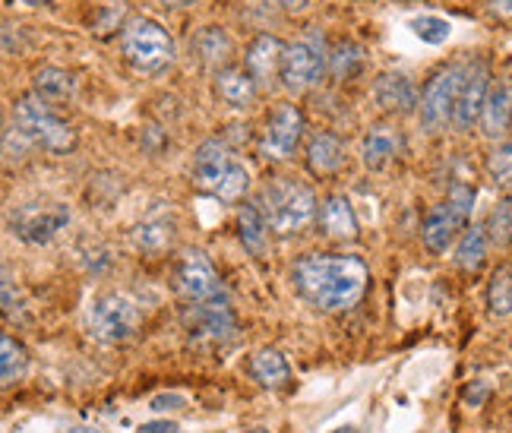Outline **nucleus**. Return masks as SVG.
<instances>
[{"label": "nucleus", "mask_w": 512, "mask_h": 433, "mask_svg": "<svg viewBox=\"0 0 512 433\" xmlns=\"http://www.w3.org/2000/svg\"><path fill=\"white\" fill-rule=\"evenodd\" d=\"M294 291L323 313L348 310L367 291L370 269L361 257L345 253H307L291 269Z\"/></svg>", "instance_id": "f257e3e1"}, {"label": "nucleus", "mask_w": 512, "mask_h": 433, "mask_svg": "<svg viewBox=\"0 0 512 433\" xmlns=\"http://www.w3.org/2000/svg\"><path fill=\"white\" fill-rule=\"evenodd\" d=\"M260 206L263 219L272 234L279 238H291V234H301L317 219V196L313 190L294 177H272V181L260 190Z\"/></svg>", "instance_id": "f03ea898"}, {"label": "nucleus", "mask_w": 512, "mask_h": 433, "mask_svg": "<svg viewBox=\"0 0 512 433\" xmlns=\"http://www.w3.org/2000/svg\"><path fill=\"white\" fill-rule=\"evenodd\" d=\"M193 184L222 203H238L250 187V171L222 140H206L193 152Z\"/></svg>", "instance_id": "7ed1b4c3"}, {"label": "nucleus", "mask_w": 512, "mask_h": 433, "mask_svg": "<svg viewBox=\"0 0 512 433\" xmlns=\"http://www.w3.org/2000/svg\"><path fill=\"white\" fill-rule=\"evenodd\" d=\"M13 124L23 130L35 146H42L54 155L73 152V146H76V130L67 121H61V117L54 114L51 102H45V98L35 92L16 98Z\"/></svg>", "instance_id": "20e7f679"}, {"label": "nucleus", "mask_w": 512, "mask_h": 433, "mask_svg": "<svg viewBox=\"0 0 512 433\" xmlns=\"http://www.w3.org/2000/svg\"><path fill=\"white\" fill-rule=\"evenodd\" d=\"M121 54L136 73H159L174 61V38L155 19L136 16L121 29Z\"/></svg>", "instance_id": "39448f33"}, {"label": "nucleus", "mask_w": 512, "mask_h": 433, "mask_svg": "<svg viewBox=\"0 0 512 433\" xmlns=\"http://www.w3.org/2000/svg\"><path fill=\"white\" fill-rule=\"evenodd\" d=\"M329 70V51L320 29H307L301 38L285 45L282 57V86L294 95L317 86Z\"/></svg>", "instance_id": "423d86ee"}, {"label": "nucleus", "mask_w": 512, "mask_h": 433, "mask_svg": "<svg viewBox=\"0 0 512 433\" xmlns=\"http://www.w3.org/2000/svg\"><path fill=\"white\" fill-rule=\"evenodd\" d=\"M468 76V64H449L430 76V83L421 92V127L427 133H437L446 124H452V111H456L462 83Z\"/></svg>", "instance_id": "0eeeda50"}, {"label": "nucleus", "mask_w": 512, "mask_h": 433, "mask_svg": "<svg viewBox=\"0 0 512 433\" xmlns=\"http://www.w3.org/2000/svg\"><path fill=\"white\" fill-rule=\"evenodd\" d=\"M89 326L102 342H127L140 329V307L127 294H105L92 304Z\"/></svg>", "instance_id": "6e6552de"}, {"label": "nucleus", "mask_w": 512, "mask_h": 433, "mask_svg": "<svg viewBox=\"0 0 512 433\" xmlns=\"http://www.w3.org/2000/svg\"><path fill=\"white\" fill-rule=\"evenodd\" d=\"M174 288L184 294L190 304H206L215 298H225L219 272L209 263L203 250H184L174 263Z\"/></svg>", "instance_id": "1a4fd4ad"}, {"label": "nucleus", "mask_w": 512, "mask_h": 433, "mask_svg": "<svg viewBox=\"0 0 512 433\" xmlns=\"http://www.w3.org/2000/svg\"><path fill=\"white\" fill-rule=\"evenodd\" d=\"M70 225V209L64 203H48V206H19L10 215V228L19 241L26 244H51L57 234Z\"/></svg>", "instance_id": "9d476101"}, {"label": "nucleus", "mask_w": 512, "mask_h": 433, "mask_svg": "<svg viewBox=\"0 0 512 433\" xmlns=\"http://www.w3.org/2000/svg\"><path fill=\"white\" fill-rule=\"evenodd\" d=\"M304 136V111L298 105H279L272 111L266 133L260 140V152L269 162H288Z\"/></svg>", "instance_id": "9b49d317"}, {"label": "nucleus", "mask_w": 512, "mask_h": 433, "mask_svg": "<svg viewBox=\"0 0 512 433\" xmlns=\"http://www.w3.org/2000/svg\"><path fill=\"white\" fill-rule=\"evenodd\" d=\"M184 329L196 342H228L234 336V313L225 298H215L206 304H190L184 310Z\"/></svg>", "instance_id": "f8f14e48"}, {"label": "nucleus", "mask_w": 512, "mask_h": 433, "mask_svg": "<svg viewBox=\"0 0 512 433\" xmlns=\"http://www.w3.org/2000/svg\"><path fill=\"white\" fill-rule=\"evenodd\" d=\"M487 92H490V67H487V61L468 64V76L462 83L456 111H452V127L462 130V133L475 127L481 121V114H484Z\"/></svg>", "instance_id": "ddd939ff"}, {"label": "nucleus", "mask_w": 512, "mask_h": 433, "mask_svg": "<svg viewBox=\"0 0 512 433\" xmlns=\"http://www.w3.org/2000/svg\"><path fill=\"white\" fill-rule=\"evenodd\" d=\"M471 215H465L462 209H456L449 200L433 206L427 215H424V225H421V238L427 244V250L433 253H446L452 247V241L459 238V234L465 231Z\"/></svg>", "instance_id": "4468645a"}, {"label": "nucleus", "mask_w": 512, "mask_h": 433, "mask_svg": "<svg viewBox=\"0 0 512 433\" xmlns=\"http://www.w3.org/2000/svg\"><path fill=\"white\" fill-rule=\"evenodd\" d=\"M405 149V136L396 124H373L361 140V162L370 171H383L399 159Z\"/></svg>", "instance_id": "2eb2a0df"}, {"label": "nucleus", "mask_w": 512, "mask_h": 433, "mask_svg": "<svg viewBox=\"0 0 512 433\" xmlns=\"http://www.w3.org/2000/svg\"><path fill=\"white\" fill-rule=\"evenodd\" d=\"M282 57H285V45L275 35L263 32L250 42L244 67L250 70L256 86H272V80H282Z\"/></svg>", "instance_id": "dca6fc26"}, {"label": "nucleus", "mask_w": 512, "mask_h": 433, "mask_svg": "<svg viewBox=\"0 0 512 433\" xmlns=\"http://www.w3.org/2000/svg\"><path fill=\"white\" fill-rule=\"evenodd\" d=\"M373 98L386 114H411L421 105L418 86L405 73H380L373 83Z\"/></svg>", "instance_id": "f3484780"}, {"label": "nucleus", "mask_w": 512, "mask_h": 433, "mask_svg": "<svg viewBox=\"0 0 512 433\" xmlns=\"http://www.w3.org/2000/svg\"><path fill=\"white\" fill-rule=\"evenodd\" d=\"M509 127H512V80L509 76H500L497 83H490L484 114H481V130L490 140H500Z\"/></svg>", "instance_id": "a211bd4d"}, {"label": "nucleus", "mask_w": 512, "mask_h": 433, "mask_svg": "<svg viewBox=\"0 0 512 433\" xmlns=\"http://www.w3.org/2000/svg\"><path fill=\"white\" fill-rule=\"evenodd\" d=\"M256 92H260V86H256L247 67H222L215 73V95H219L228 108H238V111L250 108L256 102Z\"/></svg>", "instance_id": "6ab92c4d"}, {"label": "nucleus", "mask_w": 512, "mask_h": 433, "mask_svg": "<svg viewBox=\"0 0 512 433\" xmlns=\"http://www.w3.org/2000/svg\"><path fill=\"white\" fill-rule=\"evenodd\" d=\"M345 165V146L336 133H313L307 143V168L313 177H332Z\"/></svg>", "instance_id": "aec40b11"}, {"label": "nucleus", "mask_w": 512, "mask_h": 433, "mask_svg": "<svg viewBox=\"0 0 512 433\" xmlns=\"http://www.w3.org/2000/svg\"><path fill=\"white\" fill-rule=\"evenodd\" d=\"M320 228L326 238L332 241H354L358 238V215H354L351 203L345 200L342 193L329 196L320 209Z\"/></svg>", "instance_id": "412c9836"}, {"label": "nucleus", "mask_w": 512, "mask_h": 433, "mask_svg": "<svg viewBox=\"0 0 512 433\" xmlns=\"http://www.w3.org/2000/svg\"><path fill=\"white\" fill-rule=\"evenodd\" d=\"M190 51L200 57L203 67H228V57L234 51L231 35L222 26H206L190 38Z\"/></svg>", "instance_id": "4be33fe9"}, {"label": "nucleus", "mask_w": 512, "mask_h": 433, "mask_svg": "<svg viewBox=\"0 0 512 433\" xmlns=\"http://www.w3.org/2000/svg\"><path fill=\"white\" fill-rule=\"evenodd\" d=\"M250 377L266 389H282L291 377L288 361L275 348H263L250 358Z\"/></svg>", "instance_id": "5701e85b"}, {"label": "nucleus", "mask_w": 512, "mask_h": 433, "mask_svg": "<svg viewBox=\"0 0 512 433\" xmlns=\"http://www.w3.org/2000/svg\"><path fill=\"white\" fill-rule=\"evenodd\" d=\"M238 234L244 247L253 253V257H266V244H269V225L263 219V212L256 203H244L238 212Z\"/></svg>", "instance_id": "b1692460"}, {"label": "nucleus", "mask_w": 512, "mask_h": 433, "mask_svg": "<svg viewBox=\"0 0 512 433\" xmlns=\"http://www.w3.org/2000/svg\"><path fill=\"white\" fill-rule=\"evenodd\" d=\"M487 247H490V238H487L484 225L465 228V234L459 238V247H456V266L465 272H478L487 260Z\"/></svg>", "instance_id": "393cba45"}, {"label": "nucleus", "mask_w": 512, "mask_h": 433, "mask_svg": "<svg viewBox=\"0 0 512 433\" xmlns=\"http://www.w3.org/2000/svg\"><path fill=\"white\" fill-rule=\"evenodd\" d=\"M133 241L143 253H149V257H159V253H165L174 244V222L149 219V222H143L140 228L133 231Z\"/></svg>", "instance_id": "a878e982"}, {"label": "nucleus", "mask_w": 512, "mask_h": 433, "mask_svg": "<svg viewBox=\"0 0 512 433\" xmlns=\"http://www.w3.org/2000/svg\"><path fill=\"white\" fill-rule=\"evenodd\" d=\"M73 89H76L73 76L61 67H45L35 73V95H42L45 102H67Z\"/></svg>", "instance_id": "bb28decb"}, {"label": "nucleus", "mask_w": 512, "mask_h": 433, "mask_svg": "<svg viewBox=\"0 0 512 433\" xmlns=\"http://www.w3.org/2000/svg\"><path fill=\"white\" fill-rule=\"evenodd\" d=\"M487 307L494 317L506 320L512 317V266H500L494 275H490L487 285Z\"/></svg>", "instance_id": "cd10ccee"}, {"label": "nucleus", "mask_w": 512, "mask_h": 433, "mask_svg": "<svg viewBox=\"0 0 512 433\" xmlns=\"http://www.w3.org/2000/svg\"><path fill=\"white\" fill-rule=\"evenodd\" d=\"M0 348H4V358H0V377H4V386H13L16 380H23V373L29 367V354L13 336L0 339Z\"/></svg>", "instance_id": "c85d7f7f"}, {"label": "nucleus", "mask_w": 512, "mask_h": 433, "mask_svg": "<svg viewBox=\"0 0 512 433\" xmlns=\"http://www.w3.org/2000/svg\"><path fill=\"white\" fill-rule=\"evenodd\" d=\"M361 67H364V48L358 42H342L329 54V70L336 80H351Z\"/></svg>", "instance_id": "c756f323"}, {"label": "nucleus", "mask_w": 512, "mask_h": 433, "mask_svg": "<svg viewBox=\"0 0 512 433\" xmlns=\"http://www.w3.org/2000/svg\"><path fill=\"white\" fill-rule=\"evenodd\" d=\"M487 238H490V244H497V247H509L512 244V200L497 203L494 212H490Z\"/></svg>", "instance_id": "7c9ffc66"}, {"label": "nucleus", "mask_w": 512, "mask_h": 433, "mask_svg": "<svg viewBox=\"0 0 512 433\" xmlns=\"http://www.w3.org/2000/svg\"><path fill=\"white\" fill-rule=\"evenodd\" d=\"M487 171H490V177H494V184H497L500 190H506V193H509V200H512V143L497 146L494 152H490Z\"/></svg>", "instance_id": "2f4dec72"}, {"label": "nucleus", "mask_w": 512, "mask_h": 433, "mask_svg": "<svg viewBox=\"0 0 512 433\" xmlns=\"http://www.w3.org/2000/svg\"><path fill=\"white\" fill-rule=\"evenodd\" d=\"M127 13V4L124 0H105V4H98L95 13H92V32L95 35H111L117 26H121V19Z\"/></svg>", "instance_id": "473e14b6"}, {"label": "nucleus", "mask_w": 512, "mask_h": 433, "mask_svg": "<svg viewBox=\"0 0 512 433\" xmlns=\"http://www.w3.org/2000/svg\"><path fill=\"white\" fill-rule=\"evenodd\" d=\"M411 32H415L427 45H443L449 38V32H452V26L440 16H415V19H411Z\"/></svg>", "instance_id": "72a5a7b5"}, {"label": "nucleus", "mask_w": 512, "mask_h": 433, "mask_svg": "<svg viewBox=\"0 0 512 433\" xmlns=\"http://www.w3.org/2000/svg\"><path fill=\"white\" fill-rule=\"evenodd\" d=\"M35 143L29 140V136L23 133V130H19L16 124H10L7 127V133H4V152H7V162H19V159H26V155H29V149H32Z\"/></svg>", "instance_id": "f704fd0d"}, {"label": "nucleus", "mask_w": 512, "mask_h": 433, "mask_svg": "<svg viewBox=\"0 0 512 433\" xmlns=\"http://www.w3.org/2000/svg\"><path fill=\"white\" fill-rule=\"evenodd\" d=\"M490 396V389H487V383H471L468 386V392H465V402L471 405V408H478V405H484V399Z\"/></svg>", "instance_id": "c9c22d12"}, {"label": "nucleus", "mask_w": 512, "mask_h": 433, "mask_svg": "<svg viewBox=\"0 0 512 433\" xmlns=\"http://www.w3.org/2000/svg\"><path fill=\"white\" fill-rule=\"evenodd\" d=\"M136 433H181V427H177L174 421H149Z\"/></svg>", "instance_id": "e433bc0d"}, {"label": "nucleus", "mask_w": 512, "mask_h": 433, "mask_svg": "<svg viewBox=\"0 0 512 433\" xmlns=\"http://www.w3.org/2000/svg\"><path fill=\"white\" fill-rule=\"evenodd\" d=\"M490 13L497 19H512V0H490Z\"/></svg>", "instance_id": "4c0bfd02"}, {"label": "nucleus", "mask_w": 512, "mask_h": 433, "mask_svg": "<svg viewBox=\"0 0 512 433\" xmlns=\"http://www.w3.org/2000/svg\"><path fill=\"white\" fill-rule=\"evenodd\" d=\"M168 405L181 408L184 399H181V396H159V399H152V408H155V411H168Z\"/></svg>", "instance_id": "58836bf2"}, {"label": "nucleus", "mask_w": 512, "mask_h": 433, "mask_svg": "<svg viewBox=\"0 0 512 433\" xmlns=\"http://www.w3.org/2000/svg\"><path fill=\"white\" fill-rule=\"evenodd\" d=\"M279 4L285 7V10H304L310 0H279Z\"/></svg>", "instance_id": "ea45409f"}, {"label": "nucleus", "mask_w": 512, "mask_h": 433, "mask_svg": "<svg viewBox=\"0 0 512 433\" xmlns=\"http://www.w3.org/2000/svg\"><path fill=\"white\" fill-rule=\"evenodd\" d=\"M23 4H29V7H48V4H54V0H23Z\"/></svg>", "instance_id": "a19ab883"}, {"label": "nucleus", "mask_w": 512, "mask_h": 433, "mask_svg": "<svg viewBox=\"0 0 512 433\" xmlns=\"http://www.w3.org/2000/svg\"><path fill=\"white\" fill-rule=\"evenodd\" d=\"M171 7H187V4H193V0H168Z\"/></svg>", "instance_id": "79ce46f5"}, {"label": "nucleus", "mask_w": 512, "mask_h": 433, "mask_svg": "<svg viewBox=\"0 0 512 433\" xmlns=\"http://www.w3.org/2000/svg\"><path fill=\"white\" fill-rule=\"evenodd\" d=\"M332 433H358L354 427H339V430H332Z\"/></svg>", "instance_id": "37998d69"}, {"label": "nucleus", "mask_w": 512, "mask_h": 433, "mask_svg": "<svg viewBox=\"0 0 512 433\" xmlns=\"http://www.w3.org/2000/svg\"><path fill=\"white\" fill-rule=\"evenodd\" d=\"M250 433H269V430H263V427H260V430H250Z\"/></svg>", "instance_id": "c03bdc74"}]
</instances>
